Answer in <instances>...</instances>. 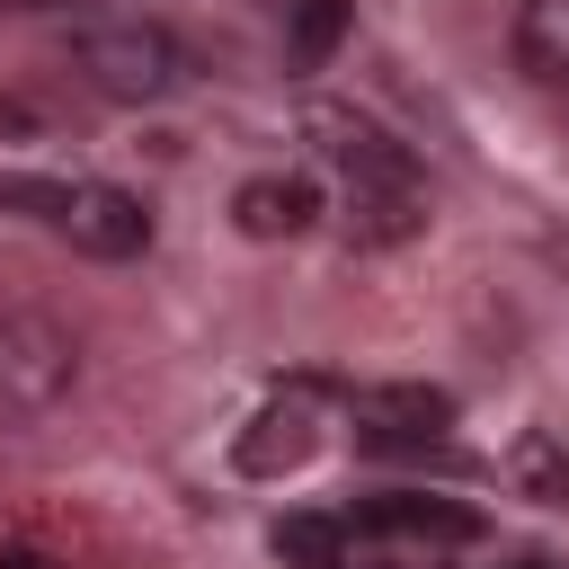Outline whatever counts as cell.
Listing matches in <instances>:
<instances>
[{
  "label": "cell",
  "instance_id": "6da1fadb",
  "mask_svg": "<svg viewBox=\"0 0 569 569\" xmlns=\"http://www.w3.org/2000/svg\"><path fill=\"white\" fill-rule=\"evenodd\" d=\"M0 204L53 222L89 258H142L151 249V204L133 187H107V178H0Z\"/></svg>",
  "mask_w": 569,
  "mask_h": 569
},
{
  "label": "cell",
  "instance_id": "9c48e42d",
  "mask_svg": "<svg viewBox=\"0 0 569 569\" xmlns=\"http://www.w3.org/2000/svg\"><path fill=\"white\" fill-rule=\"evenodd\" d=\"M516 62L533 80H569V0H525L516 9Z\"/></svg>",
  "mask_w": 569,
  "mask_h": 569
},
{
  "label": "cell",
  "instance_id": "5b68a950",
  "mask_svg": "<svg viewBox=\"0 0 569 569\" xmlns=\"http://www.w3.org/2000/svg\"><path fill=\"white\" fill-rule=\"evenodd\" d=\"M311 133H320V151L356 178V196H418V169H409V151H400L382 124L338 116V107H311Z\"/></svg>",
  "mask_w": 569,
  "mask_h": 569
},
{
  "label": "cell",
  "instance_id": "30bf717a",
  "mask_svg": "<svg viewBox=\"0 0 569 569\" xmlns=\"http://www.w3.org/2000/svg\"><path fill=\"white\" fill-rule=\"evenodd\" d=\"M267 542L284 569H347V516H284Z\"/></svg>",
  "mask_w": 569,
  "mask_h": 569
},
{
  "label": "cell",
  "instance_id": "5bb4252c",
  "mask_svg": "<svg viewBox=\"0 0 569 569\" xmlns=\"http://www.w3.org/2000/svg\"><path fill=\"white\" fill-rule=\"evenodd\" d=\"M507 569H560V560H542V551H525V560H507Z\"/></svg>",
  "mask_w": 569,
  "mask_h": 569
},
{
  "label": "cell",
  "instance_id": "277c9868",
  "mask_svg": "<svg viewBox=\"0 0 569 569\" xmlns=\"http://www.w3.org/2000/svg\"><path fill=\"white\" fill-rule=\"evenodd\" d=\"M356 409V445L365 453H427L445 427H453V400L427 391V382H382V391H347Z\"/></svg>",
  "mask_w": 569,
  "mask_h": 569
},
{
  "label": "cell",
  "instance_id": "4fadbf2b",
  "mask_svg": "<svg viewBox=\"0 0 569 569\" xmlns=\"http://www.w3.org/2000/svg\"><path fill=\"white\" fill-rule=\"evenodd\" d=\"M0 569H53V560H44V551H27V542H9V551H0Z\"/></svg>",
  "mask_w": 569,
  "mask_h": 569
},
{
  "label": "cell",
  "instance_id": "7a4b0ae2",
  "mask_svg": "<svg viewBox=\"0 0 569 569\" xmlns=\"http://www.w3.org/2000/svg\"><path fill=\"white\" fill-rule=\"evenodd\" d=\"M80 71H89L98 98L142 107V98H169L187 62H178V36H169V27H151V18H116V27H89V36H80Z\"/></svg>",
  "mask_w": 569,
  "mask_h": 569
},
{
  "label": "cell",
  "instance_id": "ba28073f",
  "mask_svg": "<svg viewBox=\"0 0 569 569\" xmlns=\"http://www.w3.org/2000/svg\"><path fill=\"white\" fill-rule=\"evenodd\" d=\"M231 213H240L249 240H302V231L320 222V187H311V178H249V187L231 196Z\"/></svg>",
  "mask_w": 569,
  "mask_h": 569
},
{
  "label": "cell",
  "instance_id": "3957f363",
  "mask_svg": "<svg viewBox=\"0 0 569 569\" xmlns=\"http://www.w3.org/2000/svg\"><path fill=\"white\" fill-rule=\"evenodd\" d=\"M71 338L36 311H9L0 320V418H44L62 391H71Z\"/></svg>",
  "mask_w": 569,
  "mask_h": 569
},
{
  "label": "cell",
  "instance_id": "52a82bcc",
  "mask_svg": "<svg viewBox=\"0 0 569 569\" xmlns=\"http://www.w3.org/2000/svg\"><path fill=\"white\" fill-rule=\"evenodd\" d=\"M347 533H391V542H480V516L453 498H418V489H382L347 516Z\"/></svg>",
  "mask_w": 569,
  "mask_h": 569
},
{
  "label": "cell",
  "instance_id": "8992f818",
  "mask_svg": "<svg viewBox=\"0 0 569 569\" xmlns=\"http://www.w3.org/2000/svg\"><path fill=\"white\" fill-rule=\"evenodd\" d=\"M320 453V382H293L284 400H267L240 436V471L249 480H276V471H302Z\"/></svg>",
  "mask_w": 569,
  "mask_h": 569
},
{
  "label": "cell",
  "instance_id": "8fae6325",
  "mask_svg": "<svg viewBox=\"0 0 569 569\" xmlns=\"http://www.w3.org/2000/svg\"><path fill=\"white\" fill-rule=\"evenodd\" d=\"M507 471H516V489H525V498L569 507V445H560V436H542V427H533V436L507 453Z\"/></svg>",
  "mask_w": 569,
  "mask_h": 569
},
{
  "label": "cell",
  "instance_id": "7c38bea8",
  "mask_svg": "<svg viewBox=\"0 0 569 569\" xmlns=\"http://www.w3.org/2000/svg\"><path fill=\"white\" fill-rule=\"evenodd\" d=\"M284 36H293V62H329V44L347 36V0H293L284 9Z\"/></svg>",
  "mask_w": 569,
  "mask_h": 569
}]
</instances>
